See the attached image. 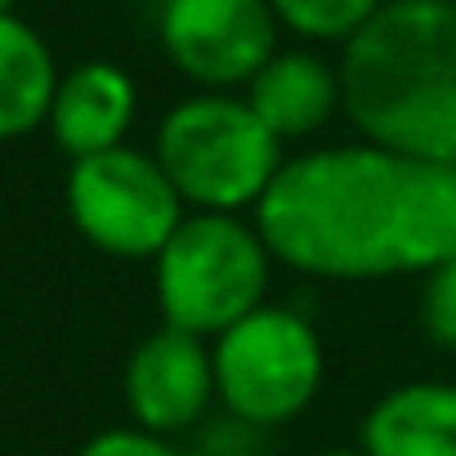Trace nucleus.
Returning <instances> with one entry per match:
<instances>
[{
    "label": "nucleus",
    "instance_id": "obj_1",
    "mask_svg": "<svg viewBox=\"0 0 456 456\" xmlns=\"http://www.w3.org/2000/svg\"><path fill=\"white\" fill-rule=\"evenodd\" d=\"M411 161L367 139L287 157L251 210L278 265L327 278L371 282L403 273V206Z\"/></svg>",
    "mask_w": 456,
    "mask_h": 456
},
{
    "label": "nucleus",
    "instance_id": "obj_2",
    "mask_svg": "<svg viewBox=\"0 0 456 456\" xmlns=\"http://www.w3.org/2000/svg\"><path fill=\"white\" fill-rule=\"evenodd\" d=\"M340 86L367 143L456 166V0H389L345 45Z\"/></svg>",
    "mask_w": 456,
    "mask_h": 456
},
{
    "label": "nucleus",
    "instance_id": "obj_3",
    "mask_svg": "<svg viewBox=\"0 0 456 456\" xmlns=\"http://www.w3.org/2000/svg\"><path fill=\"white\" fill-rule=\"evenodd\" d=\"M152 157L188 210L219 215H251L287 161L282 139L256 117L247 94L224 90L179 99L157 126Z\"/></svg>",
    "mask_w": 456,
    "mask_h": 456
},
{
    "label": "nucleus",
    "instance_id": "obj_4",
    "mask_svg": "<svg viewBox=\"0 0 456 456\" xmlns=\"http://www.w3.org/2000/svg\"><path fill=\"white\" fill-rule=\"evenodd\" d=\"M273 251L256 219L188 210L175 238L152 260V291L166 327L215 340L260 305H269Z\"/></svg>",
    "mask_w": 456,
    "mask_h": 456
},
{
    "label": "nucleus",
    "instance_id": "obj_5",
    "mask_svg": "<svg viewBox=\"0 0 456 456\" xmlns=\"http://www.w3.org/2000/svg\"><path fill=\"white\" fill-rule=\"evenodd\" d=\"M210 362L224 411L247 429L291 425L318 398L327 371L318 327L287 305H260L219 331L210 340Z\"/></svg>",
    "mask_w": 456,
    "mask_h": 456
},
{
    "label": "nucleus",
    "instance_id": "obj_6",
    "mask_svg": "<svg viewBox=\"0 0 456 456\" xmlns=\"http://www.w3.org/2000/svg\"><path fill=\"white\" fill-rule=\"evenodd\" d=\"M63 201L72 228L112 260H157L188 215L161 161L130 143L72 161Z\"/></svg>",
    "mask_w": 456,
    "mask_h": 456
},
{
    "label": "nucleus",
    "instance_id": "obj_7",
    "mask_svg": "<svg viewBox=\"0 0 456 456\" xmlns=\"http://www.w3.org/2000/svg\"><path fill=\"white\" fill-rule=\"evenodd\" d=\"M157 41L197 90L242 94L282 50V23L269 0H161Z\"/></svg>",
    "mask_w": 456,
    "mask_h": 456
},
{
    "label": "nucleus",
    "instance_id": "obj_8",
    "mask_svg": "<svg viewBox=\"0 0 456 456\" xmlns=\"http://www.w3.org/2000/svg\"><path fill=\"white\" fill-rule=\"evenodd\" d=\"M121 394H126L130 425L161 438L192 429L197 420H206L210 403H219L210 340L161 322L152 336H143L130 349Z\"/></svg>",
    "mask_w": 456,
    "mask_h": 456
},
{
    "label": "nucleus",
    "instance_id": "obj_9",
    "mask_svg": "<svg viewBox=\"0 0 456 456\" xmlns=\"http://www.w3.org/2000/svg\"><path fill=\"white\" fill-rule=\"evenodd\" d=\"M134 117H139L134 77L108 59H90V63H77L59 77L45 126H50L54 143L72 161H81V157L121 148Z\"/></svg>",
    "mask_w": 456,
    "mask_h": 456
},
{
    "label": "nucleus",
    "instance_id": "obj_10",
    "mask_svg": "<svg viewBox=\"0 0 456 456\" xmlns=\"http://www.w3.org/2000/svg\"><path fill=\"white\" fill-rule=\"evenodd\" d=\"M256 117L282 139H309L318 134L336 108H345V86H340V63H327L318 50H278L242 90Z\"/></svg>",
    "mask_w": 456,
    "mask_h": 456
},
{
    "label": "nucleus",
    "instance_id": "obj_11",
    "mask_svg": "<svg viewBox=\"0 0 456 456\" xmlns=\"http://www.w3.org/2000/svg\"><path fill=\"white\" fill-rule=\"evenodd\" d=\"M367 456H456V385L407 380L371 403L362 416Z\"/></svg>",
    "mask_w": 456,
    "mask_h": 456
},
{
    "label": "nucleus",
    "instance_id": "obj_12",
    "mask_svg": "<svg viewBox=\"0 0 456 456\" xmlns=\"http://www.w3.org/2000/svg\"><path fill=\"white\" fill-rule=\"evenodd\" d=\"M59 77L63 72L45 37L19 14H0V143L23 139L50 121Z\"/></svg>",
    "mask_w": 456,
    "mask_h": 456
},
{
    "label": "nucleus",
    "instance_id": "obj_13",
    "mask_svg": "<svg viewBox=\"0 0 456 456\" xmlns=\"http://www.w3.org/2000/svg\"><path fill=\"white\" fill-rule=\"evenodd\" d=\"M282 32L309 45H349L389 0H269Z\"/></svg>",
    "mask_w": 456,
    "mask_h": 456
},
{
    "label": "nucleus",
    "instance_id": "obj_14",
    "mask_svg": "<svg viewBox=\"0 0 456 456\" xmlns=\"http://www.w3.org/2000/svg\"><path fill=\"white\" fill-rule=\"evenodd\" d=\"M420 318L434 345L456 354V260L438 265L425 273V296H420Z\"/></svg>",
    "mask_w": 456,
    "mask_h": 456
},
{
    "label": "nucleus",
    "instance_id": "obj_15",
    "mask_svg": "<svg viewBox=\"0 0 456 456\" xmlns=\"http://www.w3.org/2000/svg\"><path fill=\"white\" fill-rule=\"evenodd\" d=\"M77 456H183V452L161 434H148L139 425H117V429H103L90 443H81Z\"/></svg>",
    "mask_w": 456,
    "mask_h": 456
},
{
    "label": "nucleus",
    "instance_id": "obj_16",
    "mask_svg": "<svg viewBox=\"0 0 456 456\" xmlns=\"http://www.w3.org/2000/svg\"><path fill=\"white\" fill-rule=\"evenodd\" d=\"M318 456H367L362 447H327V452H318Z\"/></svg>",
    "mask_w": 456,
    "mask_h": 456
},
{
    "label": "nucleus",
    "instance_id": "obj_17",
    "mask_svg": "<svg viewBox=\"0 0 456 456\" xmlns=\"http://www.w3.org/2000/svg\"><path fill=\"white\" fill-rule=\"evenodd\" d=\"M14 5H19V0H0V14H14Z\"/></svg>",
    "mask_w": 456,
    "mask_h": 456
}]
</instances>
